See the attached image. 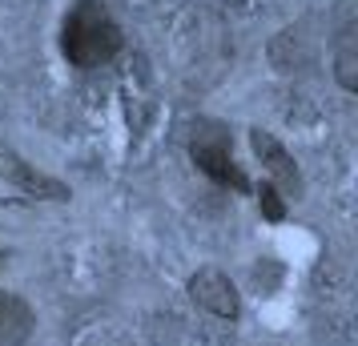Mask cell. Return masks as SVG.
Listing matches in <instances>:
<instances>
[{"instance_id": "5", "label": "cell", "mask_w": 358, "mask_h": 346, "mask_svg": "<svg viewBox=\"0 0 358 346\" xmlns=\"http://www.w3.org/2000/svg\"><path fill=\"white\" fill-rule=\"evenodd\" d=\"M36 334V310L13 290H0V346H29Z\"/></svg>"}, {"instance_id": "4", "label": "cell", "mask_w": 358, "mask_h": 346, "mask_svg": "<svg viewBox=\"0 0 358 346\" xmlns=\"http://www.w3.org/2000/svg\"><path fill=\"white\" fill-rule=\"evenodd\" d=\"M194 161H197V169H201V173H210L217 185L245 189V178H242V169L234 165V157H229V141L222 137V129L197 133V137H194Z\"/></svg>"}, {"instance_id": "6", "label": "cell", "mask_w": 358, "mask_h": 346, "mask_svg": "<svg viewBox=\"0 0 358 346\" xmlns=\"http://www.w3.org/2000/svg\"><path fill=\"white\" fill-rule=\"evenodd\" d=\"M250 141H254V153L262 157V165L270 169V178H274V182H282L286 189H298V169H294L290 153L278 145L270 133H262V129H254V137H250Z\"/></svg>"}, {"instance_id": "8", "label": "cell", "mask_w": 358, "mask_h": 346, "mask_svg": "<svg viewBox=\"0 0 358 346\" xmlns=\"http://www.w3.org/2000/svg\"><path fill=\"white\" fill-rule=\"evenodd\" d=\"M85 346H133L129 338H121L117 330H97V334H89V343Z\"/></svg>"}, {"instance_id": "1", "label": "cell", "mask_w": 358, "mask_h": 346, "mask_svg": "<svg viewBox=\"0 0 358 346\" xmlns=\"http://www.w3.org/2000/svg\"><path fill=\"white\" fill-rule=\"evenodd\" d=\"M61 52L77 69H101L121 52V24L105 0H77L61 24Z\"/></svg>"}, {"instance_id": "2", "label": "cell", "mask_w": 358, "mask_h": 346, "mask_svg": "<svg viewBox=\"0 0 358 346\" xmlns=\"http://www.w3.org/2000/svg\"><path fill=\"white\" fill-rule=\"evenodd\" d=\"M189 298H194V306H201L206 314L222 318V322H238V318H242L238 286H234L229 274L217 270V266H201L194 278H189Z\"/></svg>"}, {"instance_id": "9", "label": "cell", "mask_w": 358, "mask_h": 346, "mask_svg": "<svg viewBox=\"0 0 358 346\" xmlns=\"http://www.w3.org/2000/svg\"><path fill=\"white\" fill-rule=\"evenodd\" d=\"M278 194H274V185H266V189H262V206H266V214L270 217H282V206H278Z\"/></svg>"}, {"instance_id": "7", "label": "cell", "mask_w": 358, "mask_h": 346, "mask_svg": "<svg viewBox=\"0 0 358 346\" xmlns=\"http://www.w3.org/2000/svg\"><path fill=\"white\" fill-rule=\"evenodd\" d=\"M334 81L346 93H358V29L346 24L334 41Z\"/></svg>"}, {"instance_id": "3", "label": "cell", "mask_w": 358, "mask_h": 346, "mask_svg": "<svg viewBox=\"0 0 358 346\" xmlns=\"http://www.w3.org/2000/svg\"><path fill=\"white\" fill-rule=\"evenodd\" d=\"M0 182H8L13 189H20V194H33V198H45V201H65L69 198V189L57 182V178L41 173L36 165H29L17 149L4 145V141H0Z\"/></svg>"}]
</instances>
